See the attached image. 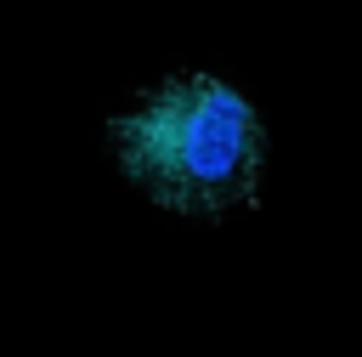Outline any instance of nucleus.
I'll return each instance as SVG.
<instances>
[{
    "label": "nucleus",
    "instance_id": "f257e3e1",
    "mask_svg": "<svg viewBox=\"0 0 362 357\" xmlns=\"http://www.w3.org/2000/svg\"><path fill=\"white\" fill-rule=\"evenodd\" d=\"M124 170L175 210H226L255 193L260 125L221 79H175L113 125Z\"/></svg>",
    "mask_w": 362,
    "mask_h": 357
}]
</instances>
